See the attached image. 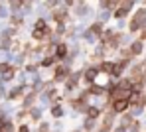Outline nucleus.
<instances>
[{"label": "nucleus", "instance_id": "nucleus-1", "mask_svg": "<svg viewBox=\"0 0 146 132\" xmlns=\"http://www.w3.org/2000/svg\"><path fill=\"white\" fill-rule=\"evenodd\" d=\"M128 106H130V99H128V97H117V99H111V110H113V114L124 112Z\"/></svg>", "mask_w": 146, "mask_h": 132}, {"label": "nucleus", "instance_id": "nucleus-2", "mask_svg": "<svg viewBox=\"0 0 146 132\" xmlns=\"http://www.w3.org/2000/svg\"><path fill=\"white\" fill-rule=\"evenodd\" d=\"M144 22H146V10H138V12L134 14L132 22L128 24V30H130V32H138L140 28L144 26Z\"/></svg>", "mask_w": 146, "mask_h": 132}, {"label": "nucleus", "instance_id": "nucleus-3", "mask_svg": "<svg viewBox=\"0 0 146 132\" xmlns=\"http://www.w3.org/2000/svg\"><path fill=\"white\" fill-rule=\"evenodd\" d=\"M99 71H101V67H91V69H87V73H85V83H95V77L99 75Z\"/></svg>", "mask_w": 146, "mask_h": 132}, {"label": "nucleus", "instance_id": "nucleus-4", "mask_svg": "<svg viewBox=\"0 0 146 132\" xmlns=\"http://www.w3.org/2000/svg\"><path fill=\"white\" fill-rule=\"evenodd\" d=\"M0 73H4L6 79H10V77L14 75V67H10L8 63H0Z\"/></svg>", "mask_w": 146, "mask_h": 132}, {"label": "nucleus", "instance_id": "nucleus-5", "mask_svg": "<svg viewBox=\"0 0 146 132\" xmlns=\"http://www.w3.org/2000/svg\"><path fill=\"white\" fill-rule=\"evenodd\" d=\"M67 73H69V67H67V65H59V67L55 69V81L63 79V77H65Z\"/></svg>", "mask_w": 146, "mask_h": 132}, {"label": "nucleus", "instance_id": "nucleus-6", "mask_svg": "<svg viewBox=\"0 0 146 132\" xmlns=\"http://www.w3.org/2000/svg\"><path fill=\"white\" fill-rule=\"evenodd\" d=\"M142 48H144V40H138V42H134L130 46V51H132V55H138V53L142 51Z\"/></svg>", "mask_w": 146, "mask_h": 132}, {"label": "nucleus", "instance_id": "nucleus-7", "mask_svg": "<svg viewBox=\"0 0 146 132\" xmlns=\"http://www.w3.org/2000/svg\"><path fill=\"white\" fill-rule=\"evenodd\" d=\"M53 18H55V22L61 24V22L67 18V12H65V10H55V12H53Z\"/></svg>", "mask_w": 146, "mask_h": 132}, {"label": "nucleus", "instance_id": "nucleus-8", "mask_svg": "<svg viewBox=\"0 0 146 132\" xmlns=\"http://www.w3.org/2000/svg\"><path fill=\"white\" fill-rule=\"evenodd\" d=\"M115 65H117V63H111V61H105V63H101V71H105V73H113V69H115Z\"/></svg>", "mask_w": 146, "mask_h": 132}, {"label": "nucleus", "instance_id": "nucleus-9", "mask_svg": "<svg viewBox=\"0 0 146 132\" xmlns=\"http://www.w3.org/2000/svg\"><path fill=\"white\" fill-rule=\"evenodd\" d=\"M87 114H89V118H97L99 114H101V108H97V106H89V108H87Z\"/></svg>", "mask_w": 146, "mask_h": 132}, {"label": "nucleus", "instance_id": "nucleus-10", "mask_svg": "<svg viewBox=\"0 0 146 132\" xmlns=\"http://www.w3.org/2000/svg\"><path fill=\"white\" fill-rule=\"evenodd\" d=\"M65 53H67V46H63V44H61V46H57V53H55V55H57V59H63V57H65Z\"/></svg>", "mask_w": 146, "mask_h": 132}, {"label": "nucleus", "instance_id": "nucleus-11", "mask_svg": "<svg viewBox=\"0 0 146 132\" xmlns=\"http://www.w3.org/2000/svg\"><path fill=\"white\" fill-rule=\"evenodd\" d=\"M101 30H103V26H101V24H93V26H91V30H89V34L101 36Z\"/></svg>", "mask_w": 146, "mask_h": 132}, {"label": "nucleus", "instance_id": "nucleus-12", "mask_svg": "<svg viewBox=\"0 0 146 132\" xmlns=\"http://www.w3.org/2000/svg\"><path fill=\"white\" fill-rule=\"evenodd\" d=\"M103 91H105V89H103V87H95V85H93V87H91V89H89V93H87V95H101V93H103Z\"/></svg>", "mask_w": 146, "mask_h": 132}, {"label": "nucleus", "instance_id": "nucleus-13", "mask_svg": "<svg viewBox=\"0 0 146 132\" xmlns=\"http://www.w3.org/2000/svg\"><path fill=\"white\" fill-rule=\"evenodd\" d=\"M126 12H128V8H124V6H122V8H119V10L115 12V18H124V16H126Z\"/></svg>", "mask_w": 146, "mask_h": 132}, {"label": "nucleus", "instance_id": "nucleus-14", "mask_svg": "<svg viewBox=\"0 0 146 132\" xmlns=\"http://www.w3.org/2000/svg\"><path fill=\"white\" fill-rule=\"evenodd\" d=\"M51 65H53V57H46L42 61V67H51Z\"/></svg>", "mask_w": 146, "mask_h": 132}, {"label": "nucleus", "instance_id": "nucleus-15", "mask_svg": "<svg viewBox=\"0 0 146 132\" xmlns=\"http://www.w3.org/2000/svg\"><path fill=\"white\" fill-rule=\"evenodd\" d=\"M51 112H53V116H61V114H63V110H61L59 106H53V110H51Z\"/></svg>", "mask_w": 146, "mask_h": 132}, {"label": "nucleus", "instance_id": "nucleus-16", "mask_svg": "<svg viewBox=\"0 0 146 132\" xmlns=\"http://www.w3.org/2000/svg\"><path fill=\"white\" fill-rule=\"evenodd\" d=\"M18 132H30V130H28V126L24 124V126H20V130H18Z\"/></svg>", "mask_w": 146, "mask_h": 132}, {"label": "nucleus", "instance_id": "nucleus-17", "mask_svg": "<svg viewBox=\"0 0 146 132\" xmlns=\"http://www.w3.org/2000/svg\"><path fill=\"white\" fill-rule=\"evenodd\" d=\"M140 40H146V30L142 28V34H140Z\"/></svg>", "mask_w": 146, "mask_h": 132}, {"label": "nucleus", "instance_id": "nucleus-18", "mask_svg": "<svg viewBox=\"0 0 146 132\" xmlns=\"http://www.w3.org/2000/svg\"><path fill=\"white\" fill-rule=\"evenodd\" d=\"M48 4H49V6H55V4H57V0H48Z\"/></svg>", "mask_w": 146, "mask_h": 132}]
</instances>
